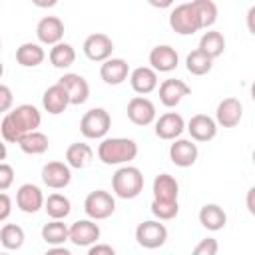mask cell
Listing matches in <instances>:
<instances>
[{
    "mask_svg": "<svg viewBox=\"0 0 255 255\" xmlns=\"http://www.w3.org/2000/svg\"><path fill=\"white\" fill-rule=\"evenodd\" d=\"M40 124H42V114L38 112V108L32 104H22L6 112V116L0 122V133L4 141L18 143L24 133L38 129Z\"/></svg>",
    "mask_w": 255,
    "mask_h": 255,
    "instance_id": "1",
    "label": "cell"
},
{
    "mask_svg": "<svg viewBox=\"0 0 255 255\" xmlns=\"http://www.w3.org/2000/svg\"><path fill=\"white\" fill-rule=\"evenodd\" d=\"M98 157L106 165H124L137 157V143L129 137H102Z\"/></svg>",
    "mask_w": 255,
    "mask_h": 255,
    "instance_id": "2",
    "label": "cell"
},
{
    "mask_svg": "<svg viewBox=\"0 0 255 255\" xmlns=\"http://www.w3.org/2000/svg\"><path fill=\"white\" fill-rule=\"evenodd\" d=\"M112 191L120 199H135L143 191V173L135 165H122L112 175Z\"/></svg>",
    "mask_w": 255,
    "mask_h": 255,
    "instance_id": "3",
    "label": "cell"
},
{
    "mask_svg": "<svg viewBox=\"0 0 255 255\" xmlns=\"http://www.w3.org/2000/svg\"><path fill=\"white\" fill-rule=\"evenodd\" d=\"M112 128V116L104 108L88 110L80 120V131L88 139H102Z\"/></svg>",
    "mask_w": 255,
    "mask_h": 255,
    "instance_id": "4",
    "label": "cell"
},
{
    "mask_svg": "<svg viewBox=\"0 0 255 255\" xmlns=\"http://www.w3.org/2000/svg\"><path fill=\"white\" fill-rule=\"evenodd\" d=\"M169 26L175 34H181V36H189V34L199 32L201 22H199V16H197L193 4L185 2V4L175 6L169 14Z\"/></svg>",
    "mask_w": 255,
    "mask_h": 255,
    "instance_id": "5",
    "label": "cell"
},
{
    "mask_svg": "<svg viewBox=\"0 0 255 255\" xmlns=\"http://www.w3.org/2000/svg\"><path fill=\"white\" fill-rule=\"evenodd\" d=\"M84 211L90 219L94 221H102V219H108L114 211H116V199L110 191L106 189H96V191H90L84 199Z\"/></svg>",
    "mask_w": 255,
    "mask_h": 255,
    "instance_id": "6",
    "label": "cell"
},
{
    "mask_svg": "<svg viewBox=\"0 0 255 255\" xmlns=\"http://www.w3.org/2000/svg\"><path fill=\"white\" fill-rule=\"evenodd\" d=\"M135 241L143 249H157L167 241V227L159 219L143 221L135 227Z\"/></svg>",
    "mask_w": 255,
    "mask_h": 255,
    "instance_id": "7",
    "label": "cell"
},
{
    "mask_svg": "<svg viewBox=\"0 0 255 255\" xmlns=\"http://www.w3.org/2000/svg\"><path fill=\"white\" fill-rule=\"evenodd\" d=\"M102 231L100 225L94 219H78L68 227V241L74 243L76 247H90L100 239Z\"/></svg>",
    "mask_w": 255,
    "mask_h": 255,
    "instance_id": "8",
    "label": "cell"
},
{
    "mask_svg": "<svg viewBox=\"0 0 255 255\" xmlns=\"http://www.w3.org/2000/svg\"><path fill=\"white\" fill-rule=\"evenodd\" d=\"M82 50H84V54H86L88 60H92V62H104V60L112 58L114 42H112V38L108 34L96 32V34H90L84 40Z\"/></svg>",
    "mask_w": 255,
    "mask_h": 255,
    "instance_id": "9",
    "label": "cell"
},
{
    "mask_svg": "<svg viewBox=\"0 0 255 255\" xmlns=\"http://www.w3.org/2000/svg\"><path fill=\"white\" fill-rule=\"evenodd\" d=\"M155 106L145 96H133L128 102V118L135 126H149L155 122Z\"/></svg>",
    "mask_w": 255,
    "mask_h": 255,
    "instance_id": "10",
    "label": "cell"
},
{
    "mask_svg": "<svg viewBox=\"0 0 255 255\" xmlns=\"http://www.w3.org/2000/svg\"><path fill=\"white\" fill-rule=\"evenodd\" d=\"M42 181L50 189H64L72 181V167L64 161H48L42 167Z\"/></svg>",
    "mask_w": 255,
    "mask_h": 255,
    "instance_id": "11",
    "label": "cell"
},
{
    "mask_svg": "<svg viewBox=\"0 0 255 255\" xmlns=\"http://www.w3.org/2000/svg\"><path fill=\"white\" fill-rule=\"evenodd\" d=\"M171 141L173 143L169 145V159L177 167H191L199 155L197 143L193 139H183V137H175Z\"/></svg>",
    "mask_w": 255,
    "mask_h": 255,
    "instance_id": "12",
    "label": "cell"
},
{
    "mask_svg": "<svg viewBox=\"0 0 255 255\" xmlns=\"http://www.w3.org/2000/svg\"><path fill=\"white\" fill-rule=\"evenodd\" d=\"M58 82H60V84L64 86V90L68 92L70 106H82V104L88 102V98H90V86H88V82H86L84 76L74 74V72H68V74H64Z\"/></svg>",
    "mask_w": 255,
    "mask_h": 255,
    "instance_id": "13",
    "label": "cell"
},
{
    "mask_svg": "<svg viewBox=\"0 0 255 255\" xmlns=\"http://www.w3.org/2000/svg\"><path fill=\"white\" fill-rule=\"evenodd\" d=\"M185 129L193 141H211L217 135V122L207 114H195L187 122Z\"/></svg>",
    "mask_w": 255,
    "mask_h": 255,
    "instance_id": "14",
    "label": "cell"
},
{
    "mask_svg": "<svg viewBox=\"0 0 255 255\" xmlns=\"http://www.w3.org/2000/svg\"><path fill=\"white\" fill-rule=\"evenodd\" d=\"M243 118V104L237 98H223L215 110V122L221 128H235Z\"/></svg>",
    "mask_w": 255,
    "mask_h": 255,
    "instance_id": "15",
    "label": "cell"
},
{
    "mask_svg": "<svg viewBox=\"0 0 255 255\" xmlns=\"http://www.w3.org/2000/svg\"><path fill=\"white\" fill-rule=\"evenodd\" d=\"M183 129H185V122H183L181 114H177V112H165L155 120V135L159 139L171 141V139L179 137L183 133Z\"/></svg>",
    "mask_w": 255,
    "mask_h": 255,
    "instance_id": "16",
    "label": "cell"
},
{
    "mask_svg": "<svg viewBox=\"0 0 255 255\" xmlns=\"http://www.w3.org/2000/svg\"><path fill=\"white\" fill-rule=\"evenodd\" d=\"M16 205L24 213H38L44 207V193L34 183H24L16 191Z\"/></svg>",
    "mask_w": 255,
    "mask_h": 255,
    "instance_id": "17",
    "label": "cell"
},
{
    "mask_svg": "<svg viewBox=\"0 0 255 255\" xmlns=\"http://www.w3.org/2000/svg\"><path fill=\"white\" fill-rule=\"evenodd\" d=\"M189 92H191V88L183 80L167 78L159 84V102L165 108H175L185 96H189Z\"/></svg>",
    "mask_w": 255,
    "mask_h": 255,
    "instance_id": "18",
    "label": "cell"
},
{
    "mask_svg": "<svg viewBox=\"0 0 255 255\" xmlns=\"http://www.w3.org/2000/svg\"><path fill=\"white\" fill-rule=\"evenodd\" d=\"M36 36H38L40 44L54 46V44L62 42V38H64V22L58 16H44L36 24Z\"/></svg>",
    "mask_w": 255,
    "mask_h": 255,
    "instance_id": "19",
    "label": "cell"
},
{
    "mask_svg": "<svg viewBox=\"0 0 255 255\" xmlns=\"http://www.w3.org/2000/svg\"><path fill=\"white\" fill-rule=\"evenodd\" d=\"M100 76L108 86H120L129 76V64L124 58H108L100 66Z\"/></svg>",
    "mask_w": 255,
    "mask_h": 255,
    "instance_id": "20",
    "label": "cell"
},
{
    "mask_svg": "<svg viewBox=\"0 0 255 255\" xmlns=\"http://www.w3.org/2000/svg\"><path fill=\"white\" fill-rule=\"evenodd\" d=\"M129 84L131 90L139 96L151 94L157 88V72L151 66H139L129 72Z\"/></svg>",
    "mask_w": 255,
    "mask_h": 255,
    "instance_id": "21",
    "label": "cell"
},
{
    "mask_svg": "<svg viewBox=\"0 0 255 255\" xmlns=\"http://www.w3.org/2000/svg\"><path fill=\"white\" fill-rule=\"evenodd\" d=\"M149 64L155 72H173L179 64V56L175 52V48L167 46V44H161V46H155L151 48L149 52Z\"/></svg>",
    "mask_w": 255,
    "mask_h": 255,
    "instance_id": "22",
    "label": "cell"
},
{
    "mask_svg": "<svg viewBox=\"0 0 255 255\" xmlns=\"http://www.w3.org/2000/svg\"><path fill=\"white\" fill-rule=\"evenodd\" d=\"M42 106H44V110H46L48 114H52V116H58V114L66 112V108L70 106V98H68V92L64 90V86H62L60 82L52 84V86L44 92V96H42Z\"/></svg>",
    "mask_w": 255,
    "mask_h": 255,
    "instance_id": "23",
    "label": "cell"
},
{
    "mask_svg": "<svg viewBox=\"0 0 255 255\" xmlns=\"http://www.w3.org/2000/svg\"><path fill=\"white\" fill-rule=\"evenodd\" d=\"M151 191H153V199H159V201H177L179 183H177V179H175L173 175H169V173H159V175H155V179H153Z\"/></svg>",
    "mask_w": 255,
    "mask_h": 255,
    "instance_id": "24",
    "label": "cell"
},
{
    "mask_svg": "<svg viewBox=\"0 0 255 255\" xmlns=\"http://www.w3.org/2000/svg\"><path fill=\"white\" fill-rule=\"evenodd\" d=\"M199 223L207 229V231H219L225 227L227 223V213L223 211V207H219L217 203H205L199 209Z\"/></svg>",
    "mask_w": 255,
    "mask_h": 255,
    "instance_id": "25",
    "label": "cell"
},
{
    "mask_svg": "<svg viewBox=\"0 0 255 255\" xmlns=\"http://www.w3.org/2000/svg\"><path fill=\"white\" fill-rule=\"evenodd\" d=\"M92 159H94V149L88 143L76 141V143H70L66 149V163L72 169H84L90 165Z\"/></svg>",
    "mask_w": 255,
    "mask_h": 255,
    "instance_id": "26",
    "label": "cell"
},
{
    "mask_svg": "<svg viewBox=\"0 0 255 255\" xmlns=\"http://www.w3.org/2000/svg\"><path fill=\"white\" fill-rule=\"evenodd\" d=\"M46 58V52L40 44L36 42H24L18 50H16V62L24 68H36L44 62Z\"/></svg>",
    "mask_w": 255,
    "mask_h": 255,
    "instance_id": "27",
    "label": "cell"
},
{
    "mask_svg": "<svg viewBox=\"0 0 255 255\" xmlns=\"http://www.w3.org/2000/svg\"><path fill=\"white\" fill-rule=\"evenodd\" d=\"M18 145H20V149H22L24 153H28V155H42L44 151H48L50 139H48L46 133L34 129V131L24 133V135L20 137Z\"/></svg>",
    "mask_w": 255,
    "mask_h": 255,
    "instance_id": "28",
    "label": "cell"
},
{
    "mask_svg": "<svg viewBox=\"0 0 255 255\" xmlns=\"http://www.w3.org/2000/svg\"><path fill=\"white\" fill-rule=\"evenodd\" d=\"M50 62L54 68H60V70H66L70 68L74 62H76V50L72 44L68 42H58L50 48V54H48Z\"/></svg>",
    "mask_w": 255,
    "mask_h": 255,
    "instance_id": "29",
    "label": "cell"
},
{
    "mask_svg": "<svg viewBox=\"0 0 255 255\" xmlns=\"http://www.w3.org/2000/svg\"><path fill=\"white\" fill-rule=\"evenodd\" d=\"M44 211L50 219H66L72 211V203L62 193H50L48 199H44Z\"/></svg>",
    "mask_w": 255,
    "mask_h": 255,
    "instance_id": "30",
    "label": "cell"
},
{
    "mask_svg": "<svg viewBox=\"0 0 255 255\" xmlns=\"http://www.w3.org/2000/svg\"><path fill=\"white\" fill-rule=\"evenodd\" d=\"M199 50L205 52L209 58H219L225 52V38L217 30H207L199 40Z\"/></svg>",
    "mask_w": 255,
    "mask_h": 255,
    "instance_id": "31",
    "label": "cell"
},
{
    "mask_svg": "<svg viewBox=\"0 0 255 255\" xmlns=\"http://www.w3.org/2000/svg\"><path fill=\"white\" fill-rule=\"evenodd\" d=\"M24 229L16 223H6L2 229H0V245L8 251H18L22 245H24Z\"/></svg>",
    "mask_w": 255,
    "mask_h": 255,
    "instance_id": "32",
    "label": "cell"
},
{
    "mask_svg": "<svg viewBox=\"0 0 255 255\" xmlns=\"http://www.w3.org/2000/svg\"><path fill=\"white\" fill-rule=\"evenodd\" d=\"M185 68L189 74L193 76H205L207 72H211L213 68V58H209L205 52H201L199 48L189 52L187 58H185Z\"/></svg>",
    "mask_w": 255,
    "mask_h": 255,
    "instance_id": "33",
    "label": "cell"
},
{
    "mask_svg": "<svg viewBox=\"0 0 255 255\" xmlns=\"http://www.w3.org/2000/svg\"><path fill=\"white\" fill-rule=\"evenodd\" d=\"M42 239L48 245H64L68 241V225L62 219H52L42 227Z\"/></svg>",
    "mask_w": 255,
    "mask_h": 255,
    "instance_id": "34",
    "label": "cell"
},
{
    "mask_svg": "<svg viewBox=\"0 0 255 255\" xmlns=\"http://www.w3.org/2000/svg\"><path fill=\"white\" fill-rule=\"evenodd\" d=\"M191 4L199 16L201 28H211L217 20V4L213 0H191Z\"/></svg>",
    "mask_w": 255,
    "mask_h": 255,
    "instance_id": "35",
    "label": "cell"
},
{
    "mask_svg": "<svg viewBox=\"0 0 255 255\" xmlns=\"http://www.w3.org/2000/svg\"><path fill=\"white\" fill-rule=\"evenodd\" d=\"M151 213L159 221H169V219L177 217L179 203L177 201H159V199H153L151 201Z\"/></svg>",
    "mask_w": 255,
    "mask_h": 255,
    "instance_id": "36",
    "label": "cell"
},
{
    "mask_svg": "<svg viewBox=\"0 0 255 255\" xmlns=\"http://www.w3.org/2000/svg\"><path fill=\"white\" fill-rule=\"evenodd\" d=\"M217 251H219V243L213 237H205L193 247V255H215Z\"/></svg>",
    "mask_w": 255,
    "mask_h": 255,
    "instance_id": "37",
    "label": "cell"
},
{
    "mask_svg": "<svg viewBox=\"0 0 255 255\" xmlns=\"http://www.w3.org/2000/svg\"><path fill=\"white\" fill-rule=\"evenodd\" d=\"M14 183V167L6 161H0V191H6Z\"/></svg>",
    "mask_w": 255,
    "mask_h": 255,
    "instance_id": "38",
    "label": "cell"
},
{
    "mask_svg": "<svg viewBox=\"0 0 255 255\" xmlns=\"http://www.w3.org/2000/svg\"><path fill=\"white\" fill-rule=\"evenodd\" d=\"M14 104V94L6 84H0V114H6L8 110H12Z\"/></svg>",
    "mask_w": 255,
    "mask_h": 255,
    "instance_id": "39",
    "label": "cell"
},
{
    "mask_svg": "<svg viewBox=\"0 0 255 255\" xmlns=\"http://www.w3.org/2000/svg\"><path fill=\"white\" fill-rule=\"evenodd\" d=\"M12 213V199L8 193L0 191V221H6Z\"/></svg>",
    "mask_w": 255,
    "mask_h": 255,
    "instance_id": "40",
    "label": "cell"
},
{
    "mask_svg": "<svg viewBox=\"0 0 255 255\" xmlns=\"http://www.w3.org/2000/svg\"><path fill=\"white\" fill-rule=\"evenodd\" d=\"M88 253L90 255H114L116 253V249L112 247V245H104V243H92L90 247H88Z\"/></svg>",
    "mask_w": 255,
    "mask_h": 255,
    "instance_id": "41",
    "label": "cell"
},
{
    "mask_svg": "<svg viewBox=\"0 0 255 255\" xmlns=\"http://www.w3.org/2000/svg\"><path fill=\"white\" fill-rule=\"evenodd\" d=\"M173 2H175V0H147V4H149V6H153V8H159V10H163V8H169Z\"/></svg>",
    "mask_w": 255,
    "mask_h": 255,
    "instance_id": "42",
    "label": "cell"
},
{
    "mask_svg": "<svg viewBox=\"0 0 255 255\" xmlns=\"http://www.w3.org/2000/svg\"><path fill=\"white\" fill-rule=\"evenodd\" d=\"M48 253H50V255H70V249H66V247H62V245H50Z\"/></svg>",
    "mask_w": 255,
    "mask_h": 255,
    "instance_id": "43",
    "label": "cell"
},
{
    "mask_svg": "<svg viewBox=\"0 0 255 255\" xmlns=\"http://www.w3.org/2000/svg\"><path fill=\"white\" fill-rule=\"evenodd\" d=\"M30 2L38 8H54L58 4V0H30Z\"/></svg>",
    "mask_w": 255,
    "mask_h": 255,
    "instance_id": "44",
    "label": "cell"
},
{
    "mask_svg": "<svg viewBox=\"0 0 255 255\" xmlns=\"http://www.w3.org/2000/svg\"><path fill=\"white\" fill-rule=\"evenodd\" d=\"M253 195H255V187H251V189L247 191V209H249V213H255V205H253Z\"/></svg>",
    "mask_w": 255,
    "mask_h": 255,
    "instance_id": "45",
    "label": "cell"
},
{
    "mask_svg": "<svg viewBox=\"0 0 255 255\" xmlns=\"http://www.w3.org/2000/svg\"><path fill=\"white\" fill-rule=\"evenodd\" d=\"M6 155H8L6 143H4V141H0V161H4V159H6Z\"/></svg>",
    "mask_w": 255,
    "mask_h": 255,
    "instance_id": "46",
    "label": "cell"
},
{
    "mask_svg": "<svg viewBox=\"0 0 255 255\" xmlns=\"http://www.w3.org/2000/svg\"><path fill=\"white\" fill-rule=\"evenodd\" d=\"M2 74H4V66H2V62H0V78H2Z\"/></svg>",
    "mask_w": 255,
    "mask_h": 255,
    "instance_id": "47",
    "label": "cell"
},
{
    "mask_svg": "<svg viewBox=\"0 0 255 255\" xmlns=\"http://www.w3.org/2000/svg\"><path fill=\"white\" fill-rule=\"evenodd\" d=\"M0 50H2V42H0Z\"/></svg>",
    "mask_w": 255,
    "mask_h": 255,
    "instance_id": "48",
    "label": "cell"
}]
</instances>
